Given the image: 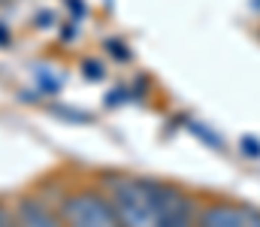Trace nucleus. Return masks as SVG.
<instances>
[{
	"label": "nucleus",
	"instance_id": "obj_1",
	"mask_svg": "<svg viewBox=\"0 0 260 227\" xmlns=\"http://www.w3.org/2000/svg\"><path fill=\"white\" fill-rule=\"evenodd\" d=\"M100 188L106 191L109 203L115 206L124 227H154L164 203L167 182L133 176V173H106L100 179Z\"/></svg>",
	"mask_w": 260,
	"mask_h": 227
},
{
	"label": "nucleus",
	"instance_id": "obj_2",
	"mask_svg": "<svg viewBox=\"0 0 260 227\" xmlns=\"http://www.w3.org/2000/svg\"><path fill=\"white\" fill-rule=\"evenodd\" d=\"M64 227H124L103 188H70L61 197Z\"/></svg>",
	"mask_w": 260,
	"mask_h": 227
},
{
	"label": "nucleus",
	"instance_id": "obj_3",
	"mask_svg": "<svg viewBox=\"0 0 260 227\" xmlns=\"http://www.w3.org/2000/svg\"><path fill=\"white\" fill-rule=\"evenodd\" d=\"M197 227H260V206L212 200V203L200 206Z\"/></svg>",
	"mask_w": 260,
	"mask_h": 227
},
{
	"label": "nucleus",
	"instance_id": "obj_4",
	"mask_svg": "<svg viewBox=\"0 0 260 227\" xmlns=\"http://www.w3.org/2000/svg\"><path fill=\"white\" fill-rule=\"evenodd\" d=\"M12 203H15V215L21 227H64L61 200L52 203L37 191H21L18 197H12Z\"/></svg>",
	"mask_w": 260,
	"mask_h": 227
},
{
	"label": "nucleus",
	"instance_id": "obj_5",
	"mask_svg": "<svg viewBox=\"0 0 260 227\" xmlns=\"http://www.w3.org/2000/svg\"><path fill=\"white\" fill-rule=\"evenodd\" d=\"M197 215H200V206H197L194 197L185 188L167 182L160 215H157V224L154 227H197Z\"/></svg>",
	"mask_w": 260,
	"mask_h": 227
},
{
	"label": "nucleus",
	"instance_id": "obj_6",
	"mask_svg": "<svg viewBox=\"0 0 260 227\" xmlns=\"http://www.w3.org/2000/svg\"><path fill=\"white\" fill-rule=\"evenodd\" d=\"M0 227H21L18 215H15V203L0 197Z\"/></svg>",
	"mask_w": 260,
	"mask_h": 227
}]
</instances>
